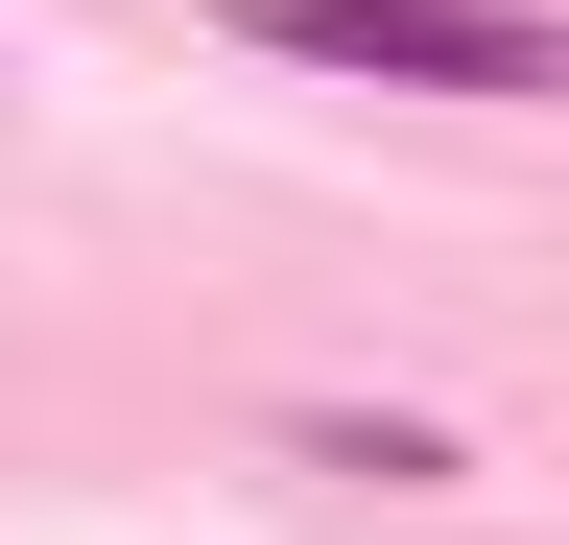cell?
<instances>
[{"instance_id":"6da1fadb","label":"cell","mask_w":569,"mask_h":545,"mask_svg":"<svg viewBox=\"0 0 569 545\" xmlns=\"http://www.w3.org/2000/svg\"><path fill=\"white\" fill-rule=\"evenodd\" d=\"M261 48H309V72H427V95H546L569 48L522 0H238Z\"/></svg>"}]
</instances>
